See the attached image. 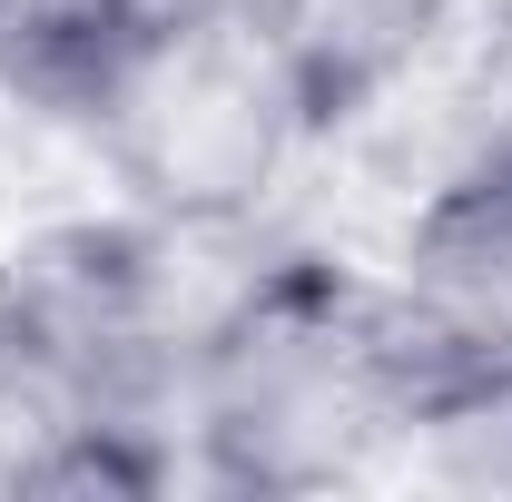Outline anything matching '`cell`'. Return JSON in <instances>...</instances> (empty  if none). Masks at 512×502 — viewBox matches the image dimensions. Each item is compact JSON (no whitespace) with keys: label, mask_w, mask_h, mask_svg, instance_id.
Here are the masks:
<instances>
[{"label":"cell","mask_w":512,"mask_h":502,"mask_svg":"<svg viewBox=\"0 0 512 502\" xmlns=\"http://www.w3.org/2000/svg\"><path fill=\"white\" fill-rule=\"evenodd\" d=\"M197 10H247V0H138V20H197Z\"/></svg>","instance_id":"cell-7"},{"label":"cell","mask_w":512,"mask_h":502,"mask_svg":"<svg viewBox=\"0 0 512 502\" xmlns=\"http://www.w3.org/2000/svg\"><path fill=\"white\" fill-rule=\"evenodd\" d=\"M247 20L286 50L316 119L345 128L424 60V40L453 20V0H247Z\"/></svg>","instance_id":"cell-5"},{"label":"cell","mask_w":512,"mask_h":502,"mask_svg":"<svg viewBox=\"0 0 512 502\" xmlns=\"http://www.w3.org/2000/svg\"><path fill=\"white\" fill-rule=\"evenodd\" d=\"M188 227L69 217L0 256V483L158 493L178 483V375L207 296H178Z\"/></svg>","instance_id":"cell-1"},{"label":"cell","mask_w":512,"mask_h":502,"mask_svg":"<svg viewBox=\"0 0 512 502\" xmlns=\"http://www.w3.org/2000/svg\"><path fill=\"white\" fill-rule=\"evenodd\" d=\"M414 384L424 345L394 306V276L286 247L207 296L178 375V443L217 493H335L404 453Z\"/></svg>","instance_id":"cell-2"},{"label":"cell","mask_w":512,"mask_h":502,"mask_svg":"<svg viewBox=\"0 0 512 502\" xmlns=\"http://www.w3.org/2000/svg\"><path fill=\"white\" fill-rule=\"evenodd\" d=\"M404 453L444 493L512 502V365H424Z\"/></svg>","instance_id":"cell-6"},{"label":"cell","mask_w":512,"mask_h":502,"mask_svg":"<svg viewBox=\"0 0 512 502\" xmlns=\"http://www.w3.org/2000/svg\"><path fill=\"white\" fill-rule=\"evenodd\" d=\"M394 306L424 365H512V128H493L414 207Z\"/></svg>","instance_id":"cell-4"},{"label":"cell","mask_w":512,"mask_h":502,"mask_svg":"<svg viewBox=\"0 0 512 502\" xmlns=\"http://www.w3.org/2000/svg\"><path fill=\"white\" fill-rule=\"evenodd\" d=\"M79 138L128 188L138 217L188 227V237H237L266 188L296 168V148L325 138L306 79L247 10H197L138 30L109 79L89 89Z\"/></svg>","instance_id":"cell-3"}]
</instances>
